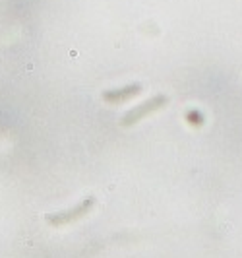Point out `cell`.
<instances>
[{
	"instance_id": "cell-1",
	"label": "cell",
	"mask_w": 242,
	"mask_h": 258,
	"mask_svg": "<svg viewBox=\"0 0 242 258\" xmlns=\"http://www.w3.org/2000/svg\"><path fill=\"white\" fill-rule=\"evenodd\" d=\"M95 206V198L93 196H88L84 198L80 204H76L70 210H64V211H54V213H48L47 215V223L52 227H62V225H68V223H74L78 219H82L84 215H88L91 211V208Z\"/></svg>"
},
{
	"instance_id": "cell-2",
	"label": "cell",
	"mask_w": 242,
	"mask_h": 258,
	"mask_svg": "<svg viewBox=\"0 0 242 258\" xmlns=\"http://www.w3.org/2000/svg\"><path fill=\"white\" fill-rule=\"evenodd\" d=\"M169 103V97L167 95H155V97H151V99H147L144 103L136 105L134 109H130L124 117H122V120H120V124L122 126H134V124H138L142 118H145L147 115H151V113H155L157 109H161V107H165V105Z\"/></svg>"
},
{
	"instance_id": "cell-3",
	"label": "cell",
	"mask_w": 242,
	"mask_h": 258,
	"mask_svg": "<svg viewBox=\"0 0 242 258\" xmlns=\"http://www.w3.org/2000/svg\"><path fill=\"white\" fill-rule=\"evenodd\" d=\"M140 94H142V84H130V86L120 88V90H109V92H105L103 94V101L116 105L122 103V101H128V99H132V97H136Z\"/></svg>"
},
{
	"instance_id": "cell-4",
	"label": "cell",
	"mask_w": 242,
	"mask_h": 258,
	"mask_svg": "<svg viewBox=\"0 0 242 258\" xmlns=\"http://www.w3.org/2000/svg\"><path fill=\"white\" fill-rule=\"evenodd\" d=\"M186 120H188L192 126H201V124H203V115H201L199 111H196V109H190V111L186 113Z\"/></svg>"
}]
</instances>
